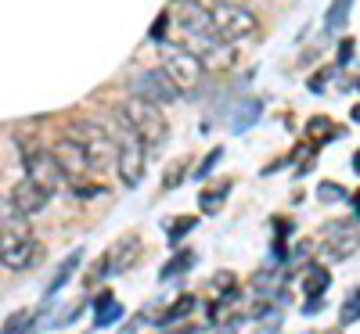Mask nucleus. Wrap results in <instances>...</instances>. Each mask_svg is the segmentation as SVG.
I'll return each instance as SVG.
<instances>
[{"instance_id": "29", "label": "nucleus", "mask_w": 360, "mask_h": 334, "mask_svg": "<svg viewBox=\"0 0 360 334\" xmlns=\"http://www.w3.org/2000/svg\"><path fill=\"white\" fill-rule=\"evenodd\" d=\"M328 79H332V69H321V72H314V76H310V90H314V94H321Z\"/></svg>"}, {"instance_id": "4", "label": "nucleus", "mask_w": 360, "mask_h": 334, "mask_svg": "<svg viewBox=\"0 0 360 334\" xmlns=\"http://www.w3.org/2000/svg\"><path fill=\"white\" fill-rule=\"evenodd\" d=\"M209 18H213L217 36L227 40V44H245L259 33V18L249 8L234 4V0H217V4H209Z\"/></svg>"}, {"instance_id": "23", "label": "nucleus", "mask_w": 360, "mask_h": 334, "mask_svg": "<svg viewBox=\"0 0 360 334\" xmlns=\"http://www.w3.org/2000/svg\"><path fill=\"white\" fill-rule=\"evenodd\" d=\"M307 133H310V144H314V147L321 144V137H324V140H328V137H339V130L328 123V119H310V123H307Z\"/></svg>"}, {"instance_id": "28", "label": "nucleus", "mask_w": 360, "mask_h": 334, "mask_svg": "<svg viewBox=\"0 0 360 334\" xmlns=\"http://www.w3.org/2000/svg\"><path fill=\"white\" fill-rule=\"evenodd\" d=\"M353 51H356V44L346 36V40H339V65H349L353 62Z\"/></svg>"}, {"instance_id": "24", "label": "nucleus", "mask_w": 360, "mask_h": 334, "mask_svg": "<svg viewBox=\"0 0 360 334\" xmlns=\"http://www.w3.org/2000/svg\"><path fill=\"white\" fill-rule=\"evenodd\" d=\"M317 198H321V201H328V205H335V201H349V194H346V187H339V184H332V180H324V184L317 187Z\"/></svg>"}, {"instance_id": "33", "label": "nucleus", "mask_w": 360, "mask_h": 334, "mask_svg": "<svg viewBox=\"0 0 360 334\" xmlns=\"http://www.w3.org/2000/svg\"><path fill=\"white\" fill-rule=\"evenodd\" d=\"M353 123H360V105L353 108Z\"/></svg>"}, {"instance_id": "13", "label": "nucleus", "mask_w": 360, "mask_h": 334, "mask_svg": "<svg viewBox=\"0 0 360 334\" xmlns=\"http://www.w3.org/2000/svg\"><path fill=\"white\" fill-rule=\"evenodd\" d=\"M328 288H332V273L324 269V262H310L303 269V295L307 298H324Z\"/></svg>"}, {"instance_id": "17", "label": "nucleus", "mask_w": 360, "mask_h": 334, "mask_svg": "<svg viewBox=\"0 0 360 334\" xmlns=\"http://www.w3.org/2000/svg\"><path fill=\"white\" fill-rule=\"evenodd\" d=\"M79 259H83V252H72V255H69L62 266L54 269V277L47 281V298H51V295H58V291H62V288L69 284V277H72V273L79 269Z\"/></svg>"}, {"instance_id": "26", "label": "nucleus", "mask_w": 360, "mask_h": 334, "mask_svg": "<svg viewBox=\"0 0 360 334\" xmlns=\"http://www.w3.org/2000/svg\"><path fill=\"white\" fill-rule=\"evenodd\" d=\"M191 227H195V216H180V220H169V230H166V237H169L173 245H176V241L184 237Z\"/></svg>"}, {"instance_id": "3", "label": "nucleus", "mask_w": 360, "mask_h": 334, "mask_svg": "<svg viewBox=\"0 0 360 334\" xmlns=\"http://www.w3.org/2000/svg\"><path fill=\"white\" fill-rule=\"evenodd\" d=\"M127 115V123L137 130V137L144 140V147L148 151H159L162 144H166V137H169V123H166V115H162V108L159 105H152L148 98H137V94H130L127 98V105L119 108Z\"/></svg>"}, {"instance_id": "22", "label": "nucleus", "mask_w": 360, "mask_h": 334, "mask_svg": "<svg viewBox=\"0 0 360 334\" xmlns=\"http://www.w3.org/2000/svg\"><path fill=\"white\" fill-rule=\"evenodd\" d=\"M356 320H360V288H353V295L342 302V309H339V323L342 327H349Z\"/></svg>"}, {"instance_id": "27", "label": "nucleus", "mask_w": 360, "mask_h": 334, "mask_svg": "<svg viewBox=\"0 0 360 334\" xmlns=\"http://www.w3.org/2000/svg\"><path fill=\"white\" fill-rule=\"evenodd\" d=\"M217 295H238V281H234V273H217Z\"/></svg>"}, {"instance_id": "20", "label": "nucleus", "mask_w": 360, "mask_h": 334, "mask_svg": "<svg viewBox=\"0 0 360 334\" xmlns=\"http://www.w3.org/2000/svg\"><path fill=\"white\" fill-rule=\"evenodd\" d=\"M231 194V184H227V180H224V184H217L213 191H202L198 194V205H202V212H217L220 205H224V198Z\"/></svg>"}, {"instance_id": "1", "label": "nucleus", "mask_w": 360, "mask_h": 334, "mask_svg": "<svg viewBox=\"0 0 360 334\" xmlns=\"http://www.w3.org/2000/svg\"><path fill=\"white\" fill-rule=\"evenodd\" d=\"M105 126H108V133H112V140H115V173H119V180H123V187H137L141 180H144V166H148V147H144V140H141L137 130L127 123L123 112H115Z\"/></svg>"}, {"instance_id": "2", "label": "nucleus", "mask_w": 360, "mask_h": 334, "mask_svg": "<svg viewBox=\"0 0 360 334\" xmlns=\"http://www.w3.org/2000/svg\"><path fill=\"white\" fill-rule=\"evenodd\" d=\"M65 133L86 151L90 166H94V173H108L115 169V140L108 133L105 123H94V119H72V123L65 126Z\"/></svg>"}, {"instance_id": "14", "label": "nucleus", "mask_w": 360, "mask_h": 334, "mask_svg": "<svg viewBox=\"0 0 360 334\" xmlns=\"http://www.w3.org/2000/svg\"><path fill=\"white\" fill-rule=\"evenodd\" d=\"M259 112H263V101H259V98H245L242 105L234 108L231 130H234V133H245L249 126H256V123H259Z\"/></svg>"}, {"instance_id": "10", "label": "nucleus", "mask_w": 360, "mask_h": 334, "mask_svg": "<svg viewBox=\"0 0 360 334\" xmlns=\"http://www.w3.org/2000/svg\"><path fill=\"white\" fill-rule=\"evenodd\" d=\"M137 255H141V241L137 237H127V241H119V245H112L101 259H98V266L86 273V284L94 288V281H101V277H112V273H119V269H130L134 262H137Z\"/></svg>"}, {"instance_id": "8", "label": "nucleus", "mask_w": 360, "mask_h": 334, "mask_svg": "<svg viewBox=\"0 0 360 334\" xmlns=\"http://www.w3.org/2000/svg\"><path fill=\"white\" fill-rule=\"evenodd\" d=\"M44 262V245L29 234V230H18V234H0V266L8 273H25Z\"/></svg>"}, {"instance_id": "15", "label": "nucleus", "mask_w": 360, "mask_h": 334, "mask_svg": "<svg viewBox=\"0 0 360 334\" xmlns=\"http://www.w3.org/2000/svg\"><path fill=\"white\" fill-rule=\"evenodd\" d=\"M119 316H123V306L112 298V291H101L94 298V327H112Z\"/></svg>"}, {"instance_id": "16", "label": "nucleus", "mask_w": 360, "mask_h": 334, "mask_svg": "<svg viewBox=\"0 0 360 334\" xmlns=\"http://www.w3.org/2000/svg\"><path fill=\"white\" fill-rule=\"evenodd\" d=\"M29 216H22V212L15 208L11 198H0V234H18V230H29L25 227Z\"/></svg>"}, {"instance_id": "21", "label": "nucleus", "mask_w": 360, "mask_h": 334, "mask_svg": "<svg viewBox=\"0 0 360 334\" xmlns=\"http://www.w3.org/2000/svg\"><path fill=\"white\" fill-rule=\"evenodd\" d=\"M191 309H195V298H191V295H184V298H176L173 306H169V309H166V313L159 316V323H173V320H184V316H188Z\"/></svg>"}, {"instance_id": "5", "label": "nucleus", "mask_w": 360, "mask_h": 334, "mask_svg": "<svg viewBox=\"0 0 360 334\" xmlns=\"http://www.w3.org/2000/svg\"><path fill=\"white\" fill-rule=\"evenodd\" d=\"M176 44H184L209 72H224L234 65V44L220 40L217 33H205V29H176Z\"/></svg>"}, {"instance_id": "32", "label": "nucleus", "mask_w": 360, "mask_h": 334, "mask_svg": "<svg viewBox=\"0 0 360 334\" xmlns=\"http://www.w3.org/2000/svg\"><path fill=\"white\" fill-rule=\"evenodd\" d=\"M353 208H356V220H360V191L353 194Z\"/></svg>"}, {"instance_id": "6", "label": "nucleus", "mask_w": 360, "mask_h": 334, "mask_svg": "<svg viewBox=\"0 0 360 334\" xmlns=\"http://www.w3.org/2000/svg\"><path fill=\"white\" fill-rule=\"evenodd\" d=\"M162 72L173 79L180 94H198L205 83V65L184 44H162Z\"/></svg>"}, {"instance_id": "18", "label": "nucleus", "mask_w": 360, "mask_h": 334, "mask_svg": "<svg viewBox=\"0 0 360 334\" xmlns=\"http://www.w3.org/2000/svg\"><path fill=\"white\" fill-rule=\"evenodd\" d=\"M37 313H29V309H18L8 316V323L0 327V334H37Z\"/></svg>"}, {"instance_id": "25", "label": "nucleus", "mask_w": 360, "mask_h": 334, "mask_svg": "<svg viewBox=\"0 0 360 334\" xmlns=\"http://www.w3.org/2000/svg\"><path fill=\"white\" fill-rule=\"evenodd\" d=\"M191 266H195V252H180V255L162 269V277L169 281V277H176V273H184V269H191Z\"/></svg>"}, {"instance_id": "12", "label": "nucleus", "mask_w": 360, "mask_h": 334, "mask_svg": "<svg viewBox=\"0 0 360 334\" xmlns=\"http://www.w3.org/2000/svg\"><path fill=\"white\" fill-rule=\"evenodd\" d=\"M11 201H15V208L22 212V216H37V212H44L47 208V201H51V191L47 187H40L37 180H18V184L11 187Z\"/></svg>"}, {"instance_id": "19", "label": "nucleus", "mask_w": 360, "mask_h": 334, "mask_svg": "<svg viewBox=\"0 0 360 334\" xmlns=\"http://www.w3.org/2000/svg\"><path fill=\"white\" fill-rule=\"evenodd\" d=\"M349 8H353V0H332V8H328L324 15V29H346V18H349Z\"/></svg>"}, {"instance_id": "7", "label": "nucleus", "mask_w": 360, "mask_h": 334, "mask_svg": "<svg viewBox=\"0 0 360 334\" xmlns=\"http://www.w3.org/2000/svg\"><path fill=\"white\" fill-rule=\"evenodd\" d=\"M18 151H22V166H25V176H29V180H37V184L47 187L51 194L62 191V187H69L62 166H58V159L51 155L47 147H40L37 140H18Z\"/></svg>"}, {"instance_id": "31", "label": "nucleus", "mask_w": 360, "mask_h": 334, "mask_svg": "<svg viewBox=\"0 0 360 334\" xmlns=\"http://www.w3.org/2000/svg\"><path fill=\"white\" fill-rule=\"evenodd\" d=\"M217 162H220V147H217V151H213V155H209V159H205V162L198 166V173H195V176H209V169H213Z\"/></svg>"}, {"instance_id": "30", "label": "nucleus", "mask_w": 360, "mask_h": 334, "mask_svg": "<svg viewBox=\"0 0 360 334\" xmlns=\"http://www.w3.org/2000/svg\"><path fill=\"white\" fill-rule=\"evenodd\" d=\"M166 25H169V11H162V15H159V22L152 25V40H159V44L166 40Z\"/></svg>"}, {"instance_id": "11", "label": "nucleus", "mask_w": 360, "mask_h": 334, "mask_svg": "<svg viewBox=\"0 0 360 334\" xmlns=\"http://www.w3.org/2000/svg\"><path fill=\"white\" fill-rule=\"evenodd\" d=\"M324 255H332V259H346L353 255V248L360 245V223L353 220H335V223H328L324 227Z\"/></svg>"}, {"instance_id": "9", "label": "nucleus", "mask_w": 360, "mask_h": 334, "mask_svg": "<svg viewBox=\"0 0 360 334\" xmlns=\"http://www.w3.org/2000/svg\"><path fill=\"white\" fill-rule=\"evenodd\" d=\"M130 90L137 98H148L152 105H173L176 98H180V90L173 86V79L162 72V69H144V72H137L134 79H130Z\"/></svg>"}, {"instance_id": "34", "label": "nucleus", "mask_w": 360, "mask_h": 334, "mask_svg": "<svg viewBox=\"0 0 360 334\" xmlns=\"http://www.w3.org/2000/svg\"><path fill=\"white\" fill-rule=\"evenodd\" d=\"M353 166H356V169H360V155H356V159H353Z\"/></svg>"}]
</instances>
